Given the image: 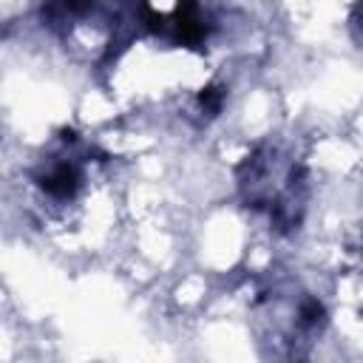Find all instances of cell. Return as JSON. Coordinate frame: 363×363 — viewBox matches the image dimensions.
Returning <instances> with one entry per match:
<instances>
[{
	"label": "cell",
	"mask_w": 363,
	"mask_h": 363,
	"mask_svg": "<svg viewBox=\"0 0 363 363\" xmlns=\"http://www.w3.org/2000/svg\"><path fill=\"white\" fill-rule=\"evenodd\" d=\"M79 184H82V170L74 162H48L37 173V187L60 201L74 199Z\"/></svg>",
	"instance_id": "obj_1"
}]
</instances>
